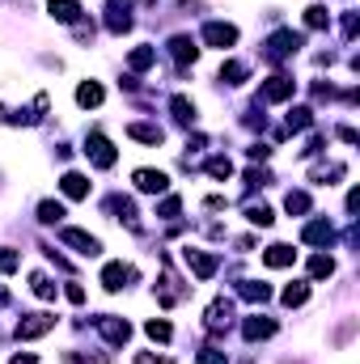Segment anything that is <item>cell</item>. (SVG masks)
Listing matches in <instances>:
<instances>
[{
  "label": "cell",
  "mask_w": 360,
  "mask_h": 364,
  "mask_svg": "<svg viewBox=\"0 0 360 364\" xmlns=\"http://www.w3.org/2000/svg\"><path fill=\"white\" fill-rule=\"evenodd\" d=\"M170 110H174V123H182V127H191V123H195V102H191V97H174V102H170Z\"/></svg>",
  "instance_id": "cell-24"
},
{
  "label": "cell",
  "mask_w": 360,
  "mask_h": 364,
  "mask_svg": "<svg viewBox=\"0 0 360 364\" xmlns=\"http://www.w3.org/2000/svg\"><path fill=\"white\" fill-rule=\"evenodd\" d=\"M179 212H182V199H179V195H166V199H162V208H157V216H166V220H174Z\"/></svg>",
  "instance_id": "cell-37"
},
{
  "label": "cell",
  "mask_w": 360,
  "mask_h": 364,
  "mask_svg": "<svg viewBox=\"0 0 360 364\" xmlns=\"http://www.w3.org/2000/svg\"><path fill=\"white\" fill-rule=\"evenodd\" d=\"M132 182H136V191H144V195H162V191L170 186L166 170H136V174H132Z\"/></svg>",
  "instance_id": "cell-11"
},
{
  "label": "cell",
  "mask_w": 360,
  "mask_h": 364,
  "mask_svg": "<svg viewBox=\"0 0 360 364\" xmlns=\"http://www.w3.org/2000/svg\"><path fill=\"white\" fill-rule=\"evenodd\" d=\"M132 279H136V267H132V263H106V267H102V288H106V292H119V288H127Z\"/></svg>",
  "instance_id": "cell-7"
},
{
  "label": "cell",
  "mask_w": 360,
  "mask_h": 364,
  "mask_svg": "<svg viewBox=\"0 0 360 364\" xmlns=\"http://www.w3.org/2000/svg\"><path fill=\"white\" fill-rule=\"evenodd\" d=\"M51 326H55L51 314H21V322H17V339H38V335H47Z\"/></svg>",
  "instance_id": "cell-9"
},
{
  "label": "cell",
  "mask_w": 360,
  "mask_h": 364,
  "mask_svg": "<svg viewBox=\"0 0 360 364\" xmlns=\"http://www.w3.org/2000/svg\"><path fill=\"white\" fill-rule=\"evenodd\" d=\"M85 153H90V161L97 166V170H110V166L119 161L115 144H110V140H106V132H97V127H93L90 136H85Z\"/></svg>",
  "instance_id": "cell-2"
},
{
  "label": "cell",
  "mask_w": 360,
  "mask_h": 364,
  "mask_svg": "<svg viewBox=\"0 0 360 364\" xmlns=\"http://www.w3.org/2000/svg\"><path fill=\"white\" fill-rule=\"evenodd\" d=\"M17 267H21V255L4 246V250H0V272H17Z\"/></svg>",
  "instance_id": "cell-38"
},
{
  "label": "cell",
  "mask_w": 360,
  "mask_h": 364,
  "mask_svg": "<svg viewBox=\"0 0 360 364\" xmlns=\"http://www.w3.org/2000/svg\"><path fill=\"white\" fill-rule=\"evenodd\" d=\"M0 305H9V292H4V288H0Z\"/></svg>",
  "instance_id": "cell-45"
},
{
  "label": "cell",
  "mask_w": 360,
  "mask_h": 364,
  "mask_svg": "<svg viewBox=\"0 0 360 364\" xmlns=\"http://www.w3.org/2000/svg\"><path fill=\"white\" fill-rule=\"evenodd\" d=\"M102 85L97 81H85V85H77V106H102Z\"/></svg>",
  "instance_id": "cell-27"
},
{
  "label": "cell",
  "mask_w": 360,
  "mask_h": 364,
  "mask_svg": "<svg viewBox=\"0 0 360 364\" xmlns=\"http://www.w3.org/2000/svg\"><path fill=\"white\" fill-rule=\"evenodd\" d=\"M106 30H110V34L132 30V9H127V4H110V9H106Z\"/></svg>",
  "instance_id": "cell-18"
},
{
  "label": "cell",
  "mask_w": 360,
  "mask_h": 364,
  "mask_svg": "<svg viewBox=\"0 0 360 364\" xmlns=\"http://www.w3.org/2000/svg\"><path fill=\"white\" fill-rule=\"evenodd\" d=\"M246 220H250V225H259V229H268V225L275 220V216H271V208L263 203V199H259V203L250 199V203H246Z\"/></svg>",
  "instance_id": "cell-26"
},
{
  "label": "cell",
  "mask_w": 360,
  "mask_h": 364,
  "mask_svg": "<svg viewBox=\"0 0 360 364\" xmlns=\"http://www.w3.org/2000/svg\"><path fill=\"white\" fill-rule=\"evenodd\" d=\"M64 292H68V301H73V305H81V301H85V288H81V284H77V279H73V284H68V288H64Z\"/></svg>",
  "instance_id": "cell-41"
},
{
  "label": "cell",
  "mask_w": 360,
  "mask_h": 364,
  "mask_svg": "<svg viewBox=\"0 0 360 364\" xmlns=\"http://www.w3.org/2000/svg\"><path fill=\"white\" fill-rule=\"evenodd\" d=\"M331 272H335V259H331V255H314V259H309V275H314V279H327Z\"/></svg>",
  "instance_id": "cell-32"
},
{
  "label": "cell",
  "mask_w": 360,
  "mask_h": 364,
  "mask_svg": "<svg viewBox=\"0 0 360 364\" xmlns=\"http://www.w3.org/2000/svg\"><path fill=\"white\" fill-rule=\"evenodd\" d=\"M305 26H309V30H322V26H331V13H327L322 4H309V9H305Z\"/></svg>",
  "instance_id": "cell-33"
},
{
  "label": "cell",
  "mask_w": 360,
  "mask_h": 364,
  "mask_svg": "<svg viewBox=\"0 0 360 364\" xmlns=\"http://www.w3.org/2000/svg\"><path fill=\"white\" fill-rule=\"evenodd\" d=\"M301 242H309V246H322V250H327V246L335 242V225L318 216V220H309V225L301 229Z\"/></svg>",
  "instance_id": "cell-10"
},
{
  "label": "cell",
  "mask_w": 360,
  "mask_h": 364,
  "mask_svg": "<svg viewBox=\"0 0 360 364\" xmlns=\"http://www.w3.org/2000/svg\"><path fill=\"white\" fill-rule=\"evenodd\" d=\"M301 43H305V38H301L297 30H275V34L268 38V47H263V55H268L271 64H280V60H292V55L301 51Z\"/></svg>",
  "instance_id": "cell-1"
},
{
  "label": "cell",
  "mask_w": 360,
  "mask_h": 364,
  "mask_svg": "<svg viewBox=\"0 0 360 364\" xmlns=\"http://www.w3.org/2000/svg\"><path fill=\"white\" fill-rule=\"evenodd\" d=\"M292 90H297V81H292V77H284V73H275L268 85H263V93H259V97H263V102H288V97H292Z\"/></svg>",
  "instance_id": "cell-12"
},
{
  "label": "cell",
  "mask_w": 360,
  "mask_h": 364,
  "mask_svg": "<svg viewBox=\"0 0 360 364\" xmlns=\"http://www.w3.org/2000/svg\"><path fill=\"white\" fill-rule=\"evenodd\" d=\"M339 140L344 144H356V127H339Z\"/></svg>",
  "instance_id": "cell-43"
},
{
  "label": "cell",
  "mask_w": 360,
  "mask_h": 364,
  "mask_svg": "<svg viewBox=\"0 0 360 364\" xmlns=\"http://www.w3.org/2000/svg\"><path fill=\"white\" fill-rule=\"evenodd\" d=\"M60 237H64V246H73V250L85 255V259L102 255V242H97L93 233H85V229H60Z\"/></svg>",
  "instance_id": "cell-6"
},
{
  "label": "cell",
  "mask_w": 360,
  "mask_h": 364,
  "mask_svg": "<svg viewBox=\"0 0 360 364\" xmlns=\"http://www.w3.org/2000/svg\"><path fill=\"white\" fill-rule=\"evenodd\" d=\"M30 292H34L38 301H55V284H51V275L34 272V275H30Z\"/></svg>",
  "instance_id": "cell-25"
},
{
  "label": "cell",
  "mask_w": 360,
  "mask_h": 364,
  "mask_svg": "<svg viewBox=\"0 0 360 364\" xmlns=\"http://www.w3.org/2000/svg\"><path fill=\"white\" fill-rule=\"evenodd\" d=\"M344 174H348V170H344L339 161H331V166H318V170H309V178H314V182H327V186H331L335 178H344Z\"/></svg>",
  "instance_id": "cell-30"
},
{
  "label": "cell",
  "mask_w": 360,
  "mask_h": 364,
  "mask_svg": "<svg viewBox=\"0 0 360 364\" xmlns=\"http://www.w3.org/2000/svg\"><path fill=\"white\" fill-rule=\"evenodd\" d=\"M38 220H43V225H60V220H64V203H60V199H43V203H38Z\"/></svg>",
  "instance_id": "cell-28"
},
{
  "label": "cell",
  "mask_w": 360,
  "mask_h": 364,
  "mask_svg": "<svg viewBox=\"0 0 360 364\" xmlns=\"http://www.w3.org/2000/svg\"><path fill=\"white\" fill-rule=\"evenodd\" d=\"M203 170H208L212 178H229V174H233V161H229V157H208Z\"/></svg>",
  "instance_id": "cell-34"
},
{
  "label": "cell",
  "mask_w": 360,
  "mask_h": 364,
  "mask_svg": "<svg viewBox=\"0 0 360 364\" xmlns=\"http://www.w3.org/2000/svg\"><path fill=\"white\" fill-rule=\"evenodd\" d=\"M238 292H242L246 301H259V305H263V301L271 296V288H268V284H259V279H246V284H242Z\"/></svg>",
  "instance_id": "cell-31"
},
{
  "label": "cell",
  "mask_w": 360,
  "mask_h": 364,
  "mask_svg": "<svg viewBox=\"0 0 360 364\" xmlns=\"http://www.w3.org/2000/svg\"><path fill=\"white\" fill-rule=\"evenodd\" d=\"M170 55L179 60V68H186V64H195V60H199V47H195V38H191V34H174V38H170Z\"/></svg>",
  "instance_id": "cell-13"
},
{
  "label": "cell",
  "mask_w": 360,
  "mask_h": 364,
  "mask_svg": "<svg viewBox=\"0 0 360 364\" xmlns=\"http://www.w3.org/2000/svg\"><path fill=\"white\" fill-rule=\"evenodd\" d=\"M60 191H64L68 199H85V195H90V178L77 174V170H68V174L60 178Z\"/></svg>",
  "instance_id": "cell-19"
},
{
  "label": "cell",
  "mask_w": 360,
  "mask_h": 364,
  "mask_svg": "<svg viewBox=\"0 0 360 364\" xmlns=\"http://www.w3.org/2000/svg\"><path fill=\"white\" fill-rule=\"evenodd\" d=\"M284 208H288V216H305L309 212V195L305 191H288L284 195Z\"/></svg>",
  "instance_id": "cell-29"
},
{
  "label": "cell",
  "mask_w": 360,
  "mask_h": 364,
  "mask_svg": "<svg viewBox=\"0 0 360 364\" xmlns=\"http://www.w3.org/2000/svg\"><path fill=\"white\" fill-rule=\"evenodd\" d=\"M263 263H268V267H292V263H297V250L284 246V242H275V246L263 250Z\"/></svg>",
  "instance_id": "cell-17"
},
{
  "label": "cell",
  "mask_w": 360,
  "mask_h": 364,
  "mask_svg": "<svg viewBox=\"0 0 360 364\" xmlns=\"http://www.w3.org/2000/svg\"><path fill=\"white\" fill-rule=\"evenodd\" d=\"M153 64H157V51H153V47H136V51L127 55V68H132V73H144V68H153Z\"/></svg>",
  "instance_id": "cell-23"
},
{
  "label": "cell",
  "mask_w": 360,
  "mask_h": 364,
  "mask_svg": "<svg viewBox=\"0 0 360 364\" xmlns=\"http://www.w3.org/2000/svg\"><path fill=\"white\" fill-rule=\"evenodd\" d=\"M229 322H233V301H229V296H216V301L208 305V314H203V326H208L212 335H221V331H229Z\"/></svg>",
  "instance_id": "cell-4"
},
{
  "label": "cell",
  "mask_w": 360,
  "mask_h": 364,
  "mask_svg": "<svg viewBox=\"0 0 360 364\" xmlns=\"http://www.w3.org/2000/svg\"><path fill=\"white\" fill-rule=\"evenodd\" d=\"M182 263L195 272V279H212L216 267H221V259H216V255H203V250H191V246L182 250Z\"/></svg>",
  "instance_id": "cell-5"
},
{
  "label": "cell",
  "mask_w": 360,
  "mask_h": 364,
  "mask_svg": "<svg viewBox=\"0 0 360 364\" xmlns=\"http://www.w3.org/2000/svg\"><path fill=\"white\" fill-rule=\"evenodd\" d=\"M242 335H246V343H259V339H271L275 335V322L271 318H246V326H242Z\"/></svg>",
  "instance_id": "cell-14"
},
{
  "label": "cell",
  "mask_w": 360,
  "mask_h": 364,
  "mask_svg": "<svg viewBox=\"0 0 360 364\" xmlns=\"http://www.w3.org/2000/svg\"><path fill=\"white\" fill-rule=\"evenodd\" d=\"M13 364H38L34 356H13Z\"/></svg>",
  "instance_id": "cell-44"
},
{
  "label": "cell",
  "mask_w": 360,
  "mask_h": 364,
  "mask_svg": "<svg viewBox=\"0 0 360 364\" xmlns=\"http://www.w3.org/2000/svg\"><path fill=\"white\" fill-rule=\"evenodd\" d=\"M195 360H199V364H225V352H221V348H203Z\"/></svg>",
  "instance_id": "cell-39"
},
{
  "label": "cell",
  "mask_w": 360,
  "mask_h": 364,
  "mask_svg": "<svg viewBox=\"0 0 360 364\" xmlns=\"http://www.w3.org/2000/svg\"><path fill=\"white\" fill-rule=\"evenodd\" d=\"M309 301V284H288L284 288V305H305Z\"/></svg>",
  "instance_id": "cell-35"
},
{
  "label": "cell",
  "mask_w": 360,
  "mask_h": 364,
  "mask_svg": "<svg viewBox=\"0 0 360 364\" xmlns=\"http://www.w3.org/2000/svg\"><path fill=\"white\" fill-rule=\"evenodd\" d=\"M246 182H250V186H268V174H263V170H246Z\"/></svg>",
  "instance_id": "cell-42"
},
{
  "label": "cell",
  "mask_w": 360,
  "mask_h": 364,
  "mask_svg": "<svg viewBox=\"0 0 360 364\" xmlns=\"http://www.w3.org/2000/svg\"><path fill=\"white\" fill-rule=\"evenodd\" d=\"M106 212H110V216H119V220H127L132 229H140V220H136V203H132V199L110 195V199H106Z\"/></svg>",
  "instance_id": "cell-15"
},
{
  "label": "cell",
  "mask_w": 360,
  "mask_h": 364,
  "mask_svg": "<svg viewBox=\"0 0 360 364\" xmlns=\"http://www.w3.org/2000/svg\"><path fill=\"white\" fill-rule=\"evenodd\" d=\"M127 136H132V140H144V144H162V140H166V132H162L157 123H132Z\"/></svg>",
  "instance_id": "cell-21"
},
{
  "label": "cell",
  "mask_w": 360,
  "mask_h": 364,
  "mask_svg": "<svg viewBox=\"0 0 360 364\" xmlns=\"http://www.w3.org/2000/svg\"><path fill=\"white\" fill-rule=\"evenodd\" d=\"M93 326H97V335H102L106 343H115V348H123V343L132 339V326H127V318H115V314H97V318H93Z\"/></svg>",
  "instance_id": "cell-3"
},
{
  "label": "cell",
  "mask_w": 360,
  "mask_h": 364,
  "mask_svg": "<svg viewBox=\"0 0 360 364\" xmlns=\"http://www.w3.org/2000/svg\"><path fill=\"white\" fill-rule=\"evenodd\" d=\"M136 364H174L170 356H153V352H136Z\"/></svg>",
  "instance_id": "cell-40"
},
{
  "label": "cell",
  "mask_w": 360,
  "mask_h": 364,
  "mask_svg": "<svg viewBox=\"0 0 360 364\" xmlns=\"http://www.w3.org/2000/svg\"><path fill=\"white\" fill-rule=\"evenodd\" d=\"M203 43L225 51V47L238 43V26H229V21H208V26H203Z\"/></svg>",
  "instance_id": "cell-8"
},
{
  "label": "cell",
  "mask_w": 360,
  "mask_h": 364,
  "mask_svg": "<svg viewBox=\"0 0 360 364\" xmlns=\"http://www.w3.org/2000/svg\"><path fill=\"white\" fill-rule=\"evenodd\" d=\"M246 77H250V68H246L242 60H225V64H221V81H225V85H242Z\"/></svg>",
  "instance_id": "cell-22"
},
{
  "label": "cell",
  "mask_w": 360,
  "mask_h": 364,
  "mask_svg": "<svg viewBox=\"0 0 360 364\" xmlns=\"http://www.w3.org/2000/svg\"><path fill=\"white\" fill-rule=\"evenodd\" d=\"M314 127V110L309 106H297V110H288V119H284V132H309Z\"/></svg>",
  "instance_id": "cell-20"
},
{
  "label": "cell",
  "mask_w": 360,
  "mask_h": 364,
  "mask_svg": "<svg viewBox=\"0 0 360 364\" xmlns=\"http://www.w3.org/2000/svg\"><path fill=\"white\" fill-rule=\"evenodd\" d=\"M47 13L55 17V21H81V0H47Z\"/></svg>",
  "instance_id": "cell-16"
},
{
  "label": "cell",
  "mask_w": 360,
  "mask_h": 364,
  "mask_svg": "<svg viewBox=\"0 0 360 364\" xmlns=\"http://www.w3.org/2000/svg\"><path fill=\"white\" fill-rule=\"evenodd\" d=\"M144 331H149V339H157V343H170V335H174V331H170V322H162V318H153Z\"/></svg>",
  "instance_id": "cell-36"
}]
</instances>
